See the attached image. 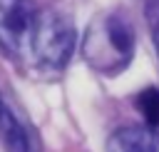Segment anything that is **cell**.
Returning a JSON list of instances; mask_svg holds the SVG:
<instances>
[{
  "label": "cell",
  "mask_w": 159,
  "mask_h": 152,
  "mask_svg": "<svg viewBox=\"0 0 159 152\" xmlns=\"http://www.w3.org/2000/svg\"><path fill=\"white\" fill-rule=\"evenodd\" d=\"M82 55L97 72H122L134 55V30L129 20L119 12H112L92 22L82 42Z\"/></svg>",
  "instance_id": "obj_1"
},
{
  "label": "cell",
  "mask_w": 159,
  "mask_h": 152,
  "mask_svg": "<svg viewBox=\"0 0 159 152\" xmlns=\"http://www.w3.org/2000/svg\"><path fill=\"white\" fill-rule=\"evenodd\" d=\"M42 12L32 0H0V45L10 55L32 62Z\"/></svg>",
  "instance_id": "obj_2"
},
{
  "label": "cell",
  "mask_w": 159,
  "mask_h": 152,
  "mask_svg": "<svg viewBox=\"0 0 159 152\" xmlns=\"http://www.w3.org/2000/svg\"><path fill=\"white\" fill-rule=\"evenodd\" d=\"M75 42L77 32L72 20L55 10H45L32 50V62L42 70H62L75 52Z\"/></svg>",
  "instance_id": "obj_3"
},
{
  "label": "cell",
  "mask_w": 159,
  "mask_h": 152,
  "mask_svg": "<svg viewBox=\"0 0 159 152\" xmlns=\"http://www.w3.org/2000/svg\"><path fill=\"white\" fill-rule=\"evenodd\" d=\"M107 152H159V130L152 125H124L109 135Z\"/></svg>",
  "instance_id": "obj_4"
},
{
  "label": "cell",
  "mask_w": 159,
  "mask_h": 152,
  "mask_svg": "<svg viewBox=\"0 0 159 152\" xmlns=\"http://www.w3.org/2000/svg\"><path fill=\"white\" fill-rule=\"evenodd\" d=\"M0 137L5 142L7 152H35L27 137V130L22 127V122L17 120V115L7 107V102L0 95Z\"/></svg>",
  "instance_id": "obj_5"
},
{
  "label": "cell",
  "mask_w": 159,
  "mask_h": 152,
  "mask_svg": "<svg viewBox=\"0 0 159 152\" xmlns=\"http://www.w3.org/2000/svg\"><path fill=\"white\" fill-rule=\"evenodd\" d=\"M137 110L142 112V117H144L147 125L159 127V90L157 87H147L144 92H139Z\"/></svg>",
  "instance_id": "obj_6"
},
{
  "label": "cell",
  "mask_w": 159,
  "mask_h": 152,
  "mask_svg": "<svg viewBox=\"0 0 159 152\" xmlns=\"http://www.w3.org/2000/svg\"><path fill=\"white\" fill-rule=\"evenodd\" d=\"M144 2V15L152 25V40H154V50L159 57V0H142Z\"/></svg>",
  "instance_id": "obj_7"
}]
</instances>
